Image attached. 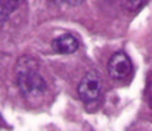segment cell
Masks as SVG:
<instances>
[{"mask_svg": "<svg viewBox=\"0 0 152 131\" xmlns=\"http://www.w3.org/2000/svg\"><path fill=\"white\" fill-rule=\"evenodd\" d=\"M132 69H133V65H132V60L130 57L123 53V52H117L111 56L109 62H108V72H109V77L112 80H124L127 78L130 74H132Z\"/></svg>", "mask_w": 152, "mask_h": 131, "instance_id": "cell-3", "label": "cell"}, {"mask_svg": "<svg viewBox=\"0 0 152 131\" xmlns=\"http://www.w3.org/2000/svg\"><path fill=\"white\" fill-rule=\"evenodd\" d=\"M62 1H65V3H68V4H71V6H78V4H81L84 0H62Z\"/></svg>", "mask_w": 152, "mask_h": 131, "instance_id": "cell-7", "label": "cell"}, {"mask_svg": "<svg viewBox=\"0 0 152 131\" xmlns=\"http://www.w3.org/2000/svg\"><path fill=\"white\" fill-rule=\"evenodd\" d=\"M146 3H148V0H129V7H130V10H139Z\"/></svg>", "mask_w": 152, "mask_h": 131, "instance_id": "cell-6", "label": "cell"}, {"mask_svg": "<svg viewBox=\"0 0 152 131\" xmlns=\"http://www.w3.org/2000/svg\"><path fill=\"white\" fill-rule=\"evenodd\" d=\"M102 94V78L99 72L96 71H90L87 72L80 84H78V96L84 103H92L99 100Z\"/></svg>", "mask_w": 152, "mask_h": 131, "instance_id": "cell-2", "label": "cell"}, {"mask_svg": "<svg viewBox=\"0 0 152 131\" xmlns=\"http://www.w3.org/2000/svg\"><path fill=\"white\" fill-rule=\"evenodd\" d=\"M16 78H18V87L25 97H33V96L42 94L48 87L45 78L33 68L19 69Z\"/></svg>", "mask_w": 152, "mask_h": 131, "instance_id": "cell-1", "label": "cell"}, {"mask_svg": "<svg viewBox=\"0 0 152 131\" xmlns=\"http://www.w3.org/2000/svg\"><path fill=\"white\" fill-rule=\"evenodd\" d=\"M24 0H0V22H3L9 15L22 3Z\"/></svg>", "mask_w": 152, "mask_h": 131, "instance_id": "cell-5", "label": "cell"}, {"mask_svg": "<svg viewBox=\"0 0 152 131\" xmlns=\"http://www.w3.org/2000/svg\"><path fill=\"white\" fill-rule=\"evenodd\" d=\"M78 40L72 34H62L52 41V47L59 55H72L78 49Z\"/></svg>", "mask_w": 152, "mask_h": 131, "instance_id": "cell-4", "label": "cell"}]
</instances>
